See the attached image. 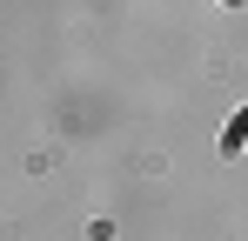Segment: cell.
<instances>
[{
    "mask_svg": "<svg viewBox=\"0 0 248 241\" xmlns=\"http://www.w3.org/2000/svg\"><path fill=\"white\" fill-rule=\"evenodd\" d=\"M242 141H248V107H235V120L221 127V154H242Z\"/></svg>",
    "mask_w": 248,
    "mask_h": 241,
    "instance_id": "cell-1",
    "label": "cell"
},
{
    "mask_svg": "<svg viewBox=\"0 0 248 241\" xmlns=\"http://www.w3.org/2000/svg\"><path fill=\"white\" fill-rule=\"evenodd\" d=\"M228 7H242V0H228Z\"/></svg>",
    "mask_w": 248,
    "mask_h": 241,
    "instance_id": "cell-2",
    "label": "cell"
}]
</instances>
